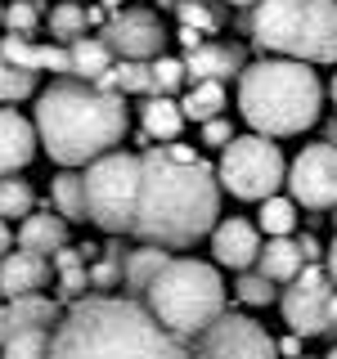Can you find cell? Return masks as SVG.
I'll list each match as a JSON object with an SVG mask.
<instances>
[{
    "instance_id": "cell-29",
    "label": "cell",
    "mask_w": 337,
    "mask_h": 359,
    "mask_svg": "<svg viewBox=\"0 0 337 359\" xmlns=\"http://www.w3.org/2000/svg\"><path fill=\"white\" fill-rule=\"evenodd\" d=\"M32 207H37V194H32L27 180L0 175V220H27Z\"/></svg>"
},
{
    "instance_id": "cell-35",
    "label": "cell",
    "mask_w": 337,
    "mask_h": 359,
    "mask_svg": "<svg viewBox=\"0 0 337 359\" xmlns=\"http://www.w3.org/2000/svg\"><path fill=\"white\" fill-rule=\"evenodd\" d=\"M0 22L9 27V36H32V32L41 27V14H37V5H32V0H9Z\"/></svg>"
},
{
    "instance_id": "cell-33",
    "label": "cell",
    "mask_w": 337,
    "mask_h": 359,
    "mask_svg": "<svg viewBox=\"0 0 337 359\" xmlns=\"http://www.w3.org/2000/svg\"><path fill=\"white\" fill-rule=\"evenodd\" d=\"M32 90H37V72H27V67H14L0 54V104H18V99H27Z\"/></svg>"
},
{
    "instance_id": "cell-10",
    "label": "cell",
    "mask_w": 337,
    "mask_h": 359,
    "mask_svg": "<svg viewBox=\"0 0 337 359\" xmlns=\"http://www.w3.org/2000/svg\"><path fill=\"white\" fill-rule=\"evenodd\" d=\"M288 194L297 207L333 211L337 207V144H306L288 166Z\"/></svg>"
},
{
    "instance_id": "cell-11",
    "label": "cell",
    "mask_w": 337,
    "mask_h": 359,
    "mask_svg": "<svg viewBox=\"0 0 337 359\" xmlns=\"http://www.w3.org/2000/svg\"><path fill=\"white\" fill-rule=\"evenodd\" d=\"M329 301H333V274L324 265H306L284 292V323L297 337L329 332Z\"/></svg>"
},
{
    "instance_id": "cell-31",
    "label": "cell",
    "mask_w": 337,
    "mask_h": 359,
    "mask_svg": "<svg viewBox=\"0 0 337 359\" xmlns=\"http://www.w3.org/2000/svg\"><path fill=\"white\" fill-rule=\"evenodd\" d=\"M86 5H77V0H63V5H54L50 9V36L54 41H77V36H86Z\"/></svg>"
},
{
    "instance_id": "cell-41",
    "label": "cell",
    "mask_w": 337,
    "mask_h": 359,
    "mask_svg": "<svg viewBox=\"0 0 337 359\" xmlns=\"http://www.w3.org/2000/svg\"><path fill=\"white\" fill-rule=\"evenodd\" d=\"M279 355H288V359H297V355H301V337H297V332H292V337H288V341H279Z\"/></svg>"
},
{
    "instance_id": "cell-15",
    "label": "cell",
    "mask_w": 337,
    "mask_h": 359,
    "mask_svg": "<svg viewBox=\"0 0 337 359\" xmlns=\"http://www.w3.org/2000/svg\"><path fill=\"white\" fill-rule=\"evenodd\" d=\"M59 323V306H54L45 292H27V297H5L0 301V346L14 332L27 328H54Z\"/></svg>"
},
{
    "instance_id": "cell-32",
    "label": "cell",
    "mask_w": 337,
    "mask_h": 359,
    "mask_svg": "<svg viewBox=\"0 0 337 359\" xmlns=\"http://www.w3.org/2000/svg\"><path fill=\"white\" fill-rule=\"evenodd\" d=\"M185 81V59H166V54L149 59V95H176Z\"/></svg>"
},
{
    "instance_id": "cell-50",
    "label": "cell",
    "mask_w": 337,
    "mask_h": 359,
    "mask_svg": "<svg viewBox=\"0 0 337 359\" xmlns=\"http://www.w3.org/2000/svg\"><path fill=\"white\" fill-rule=\"evenodd\" d=\"M0 18H5V5H0Z\"/></svg>"
},
{
    "instance_id": "cell-7",
    "label": "cell",
    "mask_w": 337,
    "mask_h": 359,
    "mask_svg": "<svg viewBox=\"0 0 337 359\" xmlns=\"http://www.w3.org/2000/svg\"><path fill=\"white\" fill-rule=\"evenodd\" d=\"M140 202V153H104L86 166V211L104 233L135 229Z\"/></svg>"
},
{
    "instance_id": "cell-27",
    "label": "cell",
    "mask_w": 337,
    "mask_h": 359,
    "mask_svg": "<svg viewBox=\"0 0 337 359\" xmlns=\"http://www.w3.org/2000/svg\"><path fill=\"white\" fill-rule=\"evenodd\" d=\"M166 256H171V252H166V247H157V243H149V247H140V252L126 256V265H121V278H126V287H131V301L144 292V283L157 274V265H162Z\"/></svg>"
},
{
    "instance_id": "cell-26",
    "label": "cell",
    "mask_w": 337,
    "mask_h": 359,
    "mask_svg": "<svg viewBox=\"0 0 337 359\" xmlns=\"http://www.w3.org/2000/svg\"><path fill=\"white\" fill-rule=\"evenodd\" d=\"M297 202L292 198H279V194H270L261 202V211H256V229L265 233V238H292V229H297Z\"/></svg>"
},
{
    "instance_id": "cell-45",
    "label": "cell",
    "mask_w": 337,
    "mask_h": 359,
    "mask_svg": "<svg viewBox=\"0 0 337 359\" xmlns=\"http://www.w3.org/2000/svg\"><path fill=\"white\" fill-rule=\"evenodd\" d=\"M329 99H333V108H337V72H333V86H329Z\"/></svg>"
},
{
    "instance_id": "cell-4",
    "label": "cell",
    "mask_w": 337,
    "mask_h": 359,
    "mask_svg": "<svg viewBox=\"0 0 337 359\" xmlns=\"http://www.w3.org/2000/svg\"><path fill=\"white\" fill-rule=\"evenodd\" d=\"M239 108L256 135L284 140L319 121L324 86L301 59H261L239 72Z\"/></svg>"
},
{
    "instance_id": "cell-51",
    "label": "cell",
    "mask_w": 337,
    "mask_h": 359,
    "mask_svg": "<svg viewBox=\"0 0 337 359\" xmlns=\"http://www.w3.org/2000/svg\"><path fill=\"white\" fill-rule=\"evenodd\" d=\"M77 5H81V0H77Z\"/></svg>"
},
{
    "instance_id": "cell-16",
    "label": "cell",
    "mask_w": 337,
    "mask_h": 359,
    "mask_svg": "<svg viewBox=\"0 0 337 359\" xmlns=\"http://www.w3.org/2000/svg\"><path fill=\"white\" fill-rule=\"evenodd\" d=\"M54 274V261L50 256H37V252H9L0 261V297H27V292H41Z\"/></svg>"
},
{
    "instance_id": "cell-21",
    "label": "cell",
    "mask_w": 337,
    "mask_h": 359,
    "mask_svg": "<svg viewBox=\"0 0 337 359\" xmlns=\"http://www.w3.org/2000/svg\"><path fill=\"white\" fill-rule=\"evenodd\" d=\"M112 67V50L104 36H77L67 41V72L77 76V81H99Z\"/></svg>"
},
{
    "instance_id": "cell-9",
    "label": "cell",
    "mask_w": 337,
    "mask_h": 359,
    "mask_svg": "<svg viewBox=\"0 0 337 359\" xmlns=\"http://www.w3.org/2000/svg\"><path fill=\"white\" fill-rule=\"evenodd\" d=\"M194 359H279V341L247 314H220L198 346L189 351Z\"/></svg>"
},
{
    "instance_id": "cell-23",
    "label": "cell",
    "mask_w": 337,
    "mask_h": 359,
    "mask_svg": "<svg viewBox=\"0 0 337 359\" xmlns=\"http://www.w3.org/2000/svg\"><path fill=\"white\" fill-rule=\"evenodd\" d=\"M50 198H54V211H59L63 220H90V211H86V175H77L72 166H63V171L54 175Z\"/></svg>"
},
{
    "instance_id": "cell-46",
    "label": "cell",
    "mask_w": 337,
    "mask_h": 359,
    "mask_svg": "<svg viewBox=\"0 0 337 359\" xmlns=\"http://www.w3.org/2000/svg\"><path fill=\"white\" fill-rule=\"evenodd\" d=\"M329 144H337V121H333V130H329Z\"/></svg>"
},
{
    "instance_id": "cell-30",
    "label": "cell",
    "mask_w": 337,
    "mask_h": 359,
    "mask_svg": "<svg viewBox=\"0 0 337 359\" xmlns=\"http://www.w3.org/2000/svg\"><path fill=\"white\" fill-rule=\"evenodd\" d=\"M50 341H54V328L14 332L5 346H0V359H50Z\"/></svg>"
},
{
    "instance_id": "cell-28",
    "label": "cell",
    "mask_w": 337,
    "mask_h": 359,
    "mask_svg": "<svg viewBox=\"0 0 337 359\" xmlns=\"http://www.w3.org/2000/svg\"><path fill=\"white\" fill-rule=\"evenodd\" d=\"M95 86L117 90V95H131V90H144V95H149V59H117Z\"/></svg>"
},
{
    "instance_id": "cell-36",
    "label": "cell",
    "mask_w": 337,
    "mask_h": 359,
    "mask_svg": "<svg viewBox=\"0 0 337 359\" xmlns=\"http://www.w3.org/2000/svg\"><path fill=\"white\" fill-rule=\"evenodd\" d=\"M239 297L247 301V306H270V301H275V283H270L265 274H247V269H243V278H239Z\"/></svg>"
},
{
    "instance_id": "cell-19",
    "label": "cell",
    "mask_w": 337,
    "mask_h": 359,
    "mask_svg": "<svg viewBox=\"0 0 337 359\" xmlns=\"http://www.w3.org/2000/svg\"><path fill=\"white\" fill-rule=\"evenodd\" d=\"M18 247L54 261V252L67 247V220L59 211H32L27 220H18Z\"/></svg>"
},
{
    "instance_id": "cell-13",
    "label": "cell",
    "mask_w": 337,
    "mask_h": 359,
    "mask_svg": "<svg viewBox=\"0 0 337 359\" xmlns=\"http://www.w3.org/2000/svg\"><path fill=\"white\" fill-rule=\"evenodd\" d=\"M256 256H261V229H256L252 220H216V229H211V261L220 269H252Z\"/></svg>"
},
{
    "instance_id": "cell-3",
    "label": "cell",
    "mask_w": 337,
    "mask_h": 359,
    "mask_svg": "<svg viewBox=\"0 0 337 359\" xmlns=\"http://www.w3.org/2000/svg\"><path fill=\"white\" fill-rule=\"evenodd\" d=\"M131 112L126 95L104 90L95 81H54L37 95V135L41 149L59 166H90L126 140Z\"/></svg>"
},
{
    "instance_id": "cell-43",
    "label": "cell",
    "mask_w": 337,
    "mask_h": 359,
    "mask_svg": "<svg viewBox=\"0 0 337 359\" xmlns=\"http://www.w3.org/2000/svg\"><path fill=\"white\" fill-rule=\"evenodd\" d=\"M333 274V283H337V233H333V243H329V265H324Z\"/></svg>"
},
{
    "instance_id": "cell-44",
    "label": "cell",
    "mask_w": 337,
    "mask_h": 359,
    "mask_svg": "<svg viewBox=\"0 0 337 359\" xmlns=\"http://www.w3.org/2000/svg\"><path fill=\"white\" fill-rule=\"evenodd\" d=\"M329 332H337V292H333V301H329Z\"/></svg>"
},
{
    "instance_id": "cell-34",
    "label": "cell",
    "mask_w": 337,
    "mask_h": 359,
    "mask_svg": "<svg viewBox=\"0 0 337 359\" xmlns=\"http://www.w3.org/2000/svg\"><path fill=\"white\" fill-rule=\"evenodd\" d=\"M176 14H180V27H194L202 36H211V32L220 27L216 9H207L202 0H176Z\"/></svg>"
},
{
    "instance_id": "cell-18",
    "label": "cell",
    "mask_w": 337,
    "mask_h": 359,
    "mask_svg": "<svg viewBox=\"0 0 337 359\" xmlns=\"http://www.w3.org/2000/svg\"><path fill=\"white\" fill-rule=\"evenodd\" d=\"M0 54L27 72H67V45H41L27 36H0Z\"/></svg>"
},
{
    "instance_id": "cell-49",
    "label": "cell",
    "mask_w": 337,
    "mask_h": 359,
    "mask_svg": "<svg viewBox=\"0 0 337 359\" xmlns=\"http://www.w3.org/2000/svg\"><path fill=\"white\" fill-rule=\"evenodd\" d=\"M324 359H337V346H333V351H329V355H324Z\"/></svg>"
},
{
    "instance_id": "cell-2",
    "label": "cell",
    "mask_w": 337,
    "mask_h": 359,
    "mask_svg": "<svg viewBox=\"0 0 337 359\" xmlns=\"http://www.w3.org/2000/svg\"><path fill=\"white\" fill-rule=\"evenodd\" d=\"M50 359H194L131 297H81L54 323Z\"/></svg>"
},
{
    "instance_id": "cell-17",
    "label": "cell",
    "mask_w": 337,
    "mask_h": 359,
    "mask_svg": "<svg viewBox=\"0 0 337 359\" xmlns=\"http://www.w3.org/2000/svg\"><path fill=\"white\" fill-rule=\"evenodd\" d=\"M243 50L230 41H202L198 50H189L185 59V76L189 81H225V76H239L243 72Z\"/></svg>"
},
{
    "instance_id": "cell-25",
    "label": "cell",
    "mask_w": 337,
    "mask_h": 359,
    "mask_svg": "<svg viewBox=\"0 0 337 359\" xmlns=\"http://www.w3.org/2000/svg\"><path fill=\"white\" fill-rule=\"evenodd\" d=\"M220 108H225V81H194L189 86V95L180 99V112H185V121H211V117H220Z\"/></svg>"
},
{
    "instance_id": "cell-14",
    "label": "cell",
    "mask_w": 337,
    "mask_h": 359,
    "mask_svg": "<svg viewBox=\"0 0 337 359\" xmlns=\"http://www.w3.org/2000/svg\"><path fill=\"white\" fill-rule=\"evenodd\" d=\"M37 149H41L37 121H27L14 108H0V175H18L37 157Z\"/></svg>"
},
{
    "instance_id": "cell-12",
    "label": "cell",
    "mask_w": 337,
    "mask_h": 359,
    "mask_svg": "<svg viewBox=\"0 0 337 359\" xmlns=\"http://www.w3.org/2000/svg\"><path fill=\"white\" fill-rule=\"evenodd\" d=\"M104 41L117 59H157L166 45V27L153 9L131 5V9H112V18L104 22Z\"/></svg>"
},
{
    "instance_id": "cell-24",
    "label": "cell",
    "mask_w": 337,
    "mask_h": 359,
    "mask_svg": "<svg viewBox=\"0 0 337 359\" xmlns=\"http://www.w3.org/2000/svg\"><path fill=\"white\" fill-rule=\"evenodd\" d=\"M54 269H59V292L63 297H86L90 287V256L81 252V247H59L54 252Z\"/></svg>"
},
{
    "instance_id": "cell-1",
    "label": "cell",
    "mask_w": 337,
    "mask_h": 359,
    "mask_svg": "<svg viewBox=\"0 0 337 359\" xmlns=\"http://www.w3.org/2000/svg\"><path fill=\"white\" fill-rule=\"evenodd\" d=\"M220 220V180L207 162H176L166 149L140 153V202L135 229L144 243L189 247L207 238Z\"/></svg>"
},
{
    "instance_id": "cell-38",
    "label": "cell",
    "mask_w": 337,
    "mask_h": 359,
    "mask_svg": "<svg viewBox=\"0 0 337 359\" xmlns=\"http://www.w3.org/2000/svg\"><path fill=\"white\" fill-rule=\"evenodd\" d=\"M234 140V126L225 117H211V121H202V144L207 149H225V144Z\"/></svg>"
},
{
    "instance_id": "cell-20",
    "label": "cell",
    "mask_w": 337,
    "mask_h": 359,
    "mask_svg": "<svg viewBox=\"0 0 337 359\" xmlns=\"http://www.w3.org/2000/svg\"><path fill=\"white\" fill-rule=\"evenodd\" d=\"M310 261L301 252L297 238H265L261 243V256H256V274H265L270 283H292Z\"/></svg>"
},
{
    "instance_id": "cell-37",
    "label": "cell",
    "mask_w": 337,
    "mask_h": 359,
    "mask_svg": "<svg viewBox=\"0 0 337 359\" xmlns=\"http://www.w3.org/2000/svg\"><path fill=\"white\" fill-rule=\"evenodd\" d=\"M121 278V256L112 252V256H104L99 265H90V287H112Z\"/></svg>"
},
{
    "instance_id": "cell-42",
    "label": "cell",
    "mask_w": 337,
    "mask_h": 359,
    "mask_svg": "<svg viewBox=\"0 0 337 359\" xmlns=\"http://www.w3.org/2000/svg\"><path fill=\"white\" fill-rule=\"evenodd\" d=\"M297 243H301V252H306V261H310V265H315V261H319V243H315V238H310V233H306V238H297Z\"/></svg>"
},
{
    "instance_id": "cell-5",
    "label": "cell",
    "mask_w": 337,
    "mask_h": 359,
    "mask_svg": "<svg viewBox=\"0 0 337 359\" xmlns=\"http://www.w3.org/2000/svg\"><path fill=\"white\" fill-rule=\"evenodd\" d=\"M135 301H140L166 332H176L180 341L202 337L225 314L220 265L194 261V256H166Z\"/></svg>"
},
{
    "instance_id": "cell-22",
    "label": "cell",
    "mask_w": 337,
    "mask_h": 359,
    "mask_svg": "<svg viewBox=\"0 0 337 359\" xmlns=\"http://www.w3.org/2000/svg\"><path fill=\"white\" fill-rule=\"evenodd\" d=\"M140 121H144V135L149 140H176L180 130H185V112L171 95H149L140 108Z\"/></svg>"
},
{
    "instance_id": "cell-6",
    "label": "cell",
    "mask_w": 337,
    "mask_h": 359,
    "mask_svg": "<svg viewBox=\"0 0 337 359\" xmlns=\"http://www.w3.org/2000/svg\"><path fill=\"white\" fill-rule=\"evenodd\" d=\"M252 41L279 59L337 63V0H256Z\"/></svg>"
},
{
    "instance_id": "cell-48",
    "label": "cell",
    "mask_w": 337,
    "mask_h": 359,
    "mask_svg": "<svg viewBox=\"0 0 337 359\" xmlns=\"http://www.w3.org/2000/svg\"><path fill=\"white\" fill-rule=\"evenodd\" d=\"M230 5H256V0H230Z\"/></svg>"
},
{
    "instance_id": "cell-8",
    "label": "cell",
    "mask_w": 337,
    "mask_h": 359,
    "mask_svg": "<svg viewBox=\"0 0 337 359\" xmlns=\"http://www.w3.org/2000/svg\"><path fill=\"white\" fill-rule=\"evenodd\" d=\"M216 180H220V189H230L243 202H265L288 180V162L279 153V144H270V135H256V130L234 135L220 149Z\"/></svg>"
},
{
    "instance_id": "cell-40",
    "label": "cell",
    "mask_w": 337,
    "mask_h": 359,
    "mask_svg": "<svg viewBox=\"0 0 337 359\" xmlns=\"http://www.w3.org/2000/svg\"><path fill=\"white\" fill-rule=\"evenodd\" d=\"M14 252V233H9V220H0V261Z\"/></svg>"
},
{
    "instance_id": "cell-47",
    "label": "cell",
    "mask_w": 337,
    "mask_h": 359,
    "mask_svg": "<svg viewBox=\"0 0 337 359\" xmlns=\"http://www.w3.org/2000/svg\"><path fill=\"white\" fill-rule=\"evenodd\" d=\"M104 5H108V9H121V0H104Z\"/></svg>"
},
{
    "instance_id": "cell-39",
    "label": "cell",
    "mask_w": 337,
    "mask_h": 359,
    "mask_svg": "<svg viewBox=\"0 0 337 359\" xmlns=\"http://www.w3.org/2000/svg\"><path fill=\"white\" fill-rule=\"evenodd\" d=\"M176 36H180V45H185V50H198V45L207 41V36H202V32H194V27H180Z\"/></svg>"
}]
</instances>
